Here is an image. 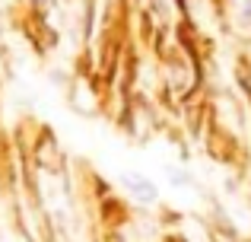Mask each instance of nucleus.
Masks as SVG:
<instances>
[{
    "instance_id": "nucleus-1",
    "label": "nucleus",
    "mask_w": 251,
    "mask_h": 242,
    "mask_svg": "<svg viewBox=\"0 0 251 242\" xmlns=\"http://www.w3.org/2000/svg\"><path fill=\"white\" fill-rule=\"evenodd\" d=\"M124 182H127V188H130V191H134V194H137L140 201H150V198L156 194V188L150 185V182L143 179V175H127Z\"/></svg>"
},
{
    "instance_id": "nucleus-2",
    "label": "nucleus",
    "mask_w": 251,
    "mask_h": 242,
    "mask_svg": "<svg viewBox=\"0 0 251 242\" xmlns=\"http://www.w3.org/2000/svg\"><path fill=\"white\" fill-rule=\"evenodd\" d=\"M172 182H175V185H188V175L184 172H172Z\"/></svg>"
}]
</instances>
